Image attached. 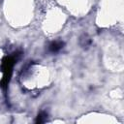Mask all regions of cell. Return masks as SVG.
Segmentation results:
<instances>
[{
	"label": "cell",
	"mask_w": 124,
	"mask_h": 124,
	"mask_svg": "<svg viewBox=\"0 0 124 124\" xmlns=\"http://www.w3.org/2000/svg\"><path fill=\"white\" fill-rule=\"evenodd\" d=\"M62 47H63V43L60 42V41L52 42V43L49 45V49H50L52 52H56V51L60 50Z\"/></svg>",
	"instance_id": "6da1fadb"
},
{
	"label": "cell",
	"mask_w": 124,
	"mask_h": 124,
	"mask_svg": "<svg viewBox=\"0 0 124 124\" xmlns=\"http://www.w3.org/2000/svg\"><path fill=\"white\" fill-rule=\"evenodd\" d=\"M46 116H47V114H46V112H42V113H40V114L38 115L37 122H39V123L45 122V121H46Z\"/></svg>",
	"instance_id": "7a4b0ae2"
}]
</instances>
